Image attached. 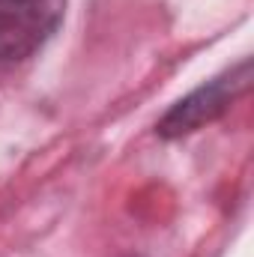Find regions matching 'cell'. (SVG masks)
<instances>
[{
    "mask_svg": "<svg viewBox=\"0 0 254 257\" xmlns=\"http://www.w3.org/2000/svg\"><path fill=\"white\" fill-rule=\"evenodd\" d=\"M66 0H0V63L33 57L60 27Z\"/></svg>",
    "mask_w": 254,
    "mask_h": 257,
    "instance_id": "7a4b0ae2",
    "label": "cell"
},
{
    "mask_svg": "<svg viewBox=\"0 0 254 257\" xmlns=\"http://www.w3.org/2000/svg\"><path fill=\"white\" fill-rule=\"evenodd\" d=\"M251 84V63L242 60L236 63L233 69H227L224 75L212 78L209 84L197 87L194 93H189L186 99H180L162 120L156 132L162 138H183V135H191L197 132L200 126L218 120Z\"/></svg>",
    "mask_w": 254,
    "mask_h": 257,
    "instance_id": "6da1fadb",
    "label": "cell"
}]
</instances>
